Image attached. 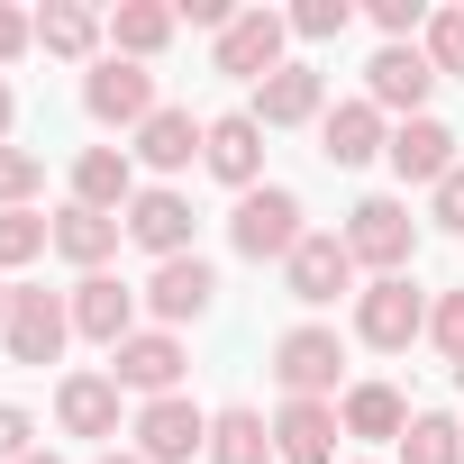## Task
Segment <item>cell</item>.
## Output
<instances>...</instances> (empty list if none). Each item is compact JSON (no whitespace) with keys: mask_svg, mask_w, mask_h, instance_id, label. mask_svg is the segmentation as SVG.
<instances>
[{"mask_svg":"<svg viewBox=\"0 0 464 464\" xmlns=\"http://www.w3.org/2000/svg\"><path fill=\"white\" fill-rule=\"evenodd\" d=\"M101 464H146V455H101Z\"/></svg>","mask_w":464,"mask_h":464,"instance_id":"cell-41","label":"cell"},{"mask_svg":"<svg viewBox=\"0 0 464 464\" xmlns=\"http://www.w3.org/2000/svg\"><path fill=\"white\" fill-rule=\"evenodd\" d=\"M55 246V227L37 218V209H0V274H10V265H37Z\"/></svg>","mask_w":464,"mask_h":464,"instance_id":"cell-29","label":"cell"},{"mask_svg":"<svg viewBox=\"0 0 464 464\" xmlns=\"http://www.w3.org/2000/svg\"><path fill=\"white\" fill-rule=\"evenodd\" d=\"M419 19H428V10H419V0H373V28H382L392 46H401V37H410Z\"/></svg>","mask_w":464,"mask_h":464,"instance_id":"cell-36","label":"cell"},{"mask_svg":"<svg viewBox=\"0 0 464 464\" xmlns=\"http://www.w3.org/2000/svg\"><path fill=\"white\" fill-rule=\"evenodd\" d=\"M200 146H209V128H200L191 110H155V119L137 128V164H155V173H182Z\"/></svg>","mask_w":464,"mask_h":464,"instance_id":"cell-24","label":"cell"},{"mask_svg":"<svg viewBox=\"0 0 464 464\" xmlns=\"http://www.w3.org/2000/svg\"><path fill=\"white\" fill-rule=\"evenodd\" d=\"M200 164H209L218 182L256 191V173H265V128H256V110H227V119H209V146H200Z\"/></svg>","mask_w":464,"mask_h":464,"instance_id":"cell-15","label":"cell"},{"mask_svg":"<svg viewBox=\"0 0 464 464\" xmlns=\"http://www.w3.org/2000/svg\"><path fill=\"white\" fill-rule=\"evenodd\" d=\"M337 410L328 401H283V419H274V455L283 464H337Z\"/></svg>","mask_w":464,"mask_h":464,"instance_id":"cell-18","label":"cell"},{"mask_svg":"<svg viewBox=\"0 0 464 464\" xmlns=\"http://www.w3.org/2000/svg\"><path fill=\"white\" fill-rule=\"evenodd\" d=\"M82 110H92L101 128H146L164 101H155V73H146V64H128V55H101V64L82 73Z\"/></svg>","mask_w":464,"mask_h":464,"instance_id":"cell-3","label":"cell"},{"mask_svg":"<svg viewBox=\"0 0 464 464\" xmlns=\"http://www.w3.org/2000/svg\"><path fill=\"white\" fill-rule=\"evenodd\" d=\"M283 283H292V301H301V310H328L337 292H355V256H346V237L310 227V237L292 246V265H283Z\"/></svg>","mask_w":464,"mask_h":464,"instance_id":"cell-9","label":"cell"},{"mask_svg":"<svg viewBox=\"0 0 464 464\" xmlns=\"http://www.w3.org/2000/svg\"><path fill=\"white\" fill-rule=\"evenodd\" d=\"M355 337L382 346V355H401L410 337H428V301L410 292V274H382V283L355 292Z\"/></svg>","mask_w":464,"mask_h":464,"instance_id":"cell-4","label":"cell"},{"mask_svg":"<svg viewBox=\"0 0 464 464\" xmlns=\"http://www.w3.org/2000/svg\"><path fill=\"white\" fill-rule=\"evenodd\" d=\"M28 46H37V19L28 10H0V64H19Z\"/></svg>","mask_w":464,"mask_h":464,"instance_id":"cell-35","label":"cell"},{"mask_svg":"<svg viewBox=\"0 0 464 464\" xmlns=\"http://www.w3.org/2000/svg\"><path fill=\"white\" fill-rule=\"evenodd\" d=\"M218 301V274L200 265V256H173V265H155V283H146V310L164 319V328H182V319H200Z\"/></svg>","mask_w":464,"mask_h":464,"instance_id":"cell-17","label":"cell"},{"mask_svg":"<svg viewBox=\"0 0 464 464\" xmlns=\"http://www.w3.org/2000/svg\"><path fill=\"white\" fill-rule=\"evenodd\" d=\"M428 337L446 346V364H464V283H455V292H446V301L428 310Z\"/></svg>","mask_w":464,"mask_h":464,"instance_id":"cell-33","label":"cell"},{"mask_svg":"<svg viewBox=\"0 0 464 464\" xmlns=\"http://www.w3.org/2000/svg\"><path fill=\"white\" fill-rule=\"evenodd\" d=\"M128 200H137V164H128V146H92V155H73V209H110V218H128Z\"/></svg>","mask_w":464,"mask_h":464,"instance_id":"cell-16","label":"cell"},{"mask_svg":"<svg viewBox=\"0 0 464 464\" xmlns=\"http://www.w3.org/2000/svg\"><path fill=\"white\" fill-rule=\"evenodd\" d=\"M137 301H146V292H128L119 274H82V283H73V337H92V346L119 355V346L137 337Z\"/></svg>","mask_w":464,"mask_h":464,"instance_id":"cell-10","label":"cell"},{"mask_svg":"<svg viewBox=\"0 0 464 464\" xmlns=\"http://www.w3.org/2000/svg\"><path fill=\"white\" fill-rule=\"evenodd\" d=\"M119 237H128V218H110V209H64V218H55V256L82 265V274H101V265L119 256Z\"/></svg>","mask_w":464,"mask_h":464,"instance_id":"cell-22","label":"cell"},{"mask_svg":"<svg viewBox=\"0 0 464 464\" xmlns=\"http://www.w3.org/2000/svg\"><path fill=\"white\" fill-rule=\"evenodd\" d=\"M455 392H464V364H455Z\"/></svg>","mask_w":464,"mask_h":464,"instance_id":"cell-42","label":"cell"},{"mask_svg":"<svg viewBox=\"0 0 464 464\" xmlns=\"http://www.w3.org/2000/svg\"><path fill=\"white\" fill-rule=\"evenodd\" d=\"M37 46H46V55H64V64H82V55L101 46V19H92V10H73V0H55V10H37Z\"/></svg>","mask_w":464,"mask_h":464,"instance_id":"cell-27","label":"cell"},{"mask_svg":"<svg viewBox=\"0 0 464 464\" xmlns=\"http://www.w3.org/2000/svg\"><path fill=\"white\" fill-rule=\"evenodd\" d=\"M382 155H392V173H401V182H428V191H437V182L455 173V128L419 110V119H401V128H392V146H382Z\"/></svg>","mask_w":464,"mask_h":464,"instance_id":"cell-13","label":"cell"},{"mask_svg":"<svg viewBox=\"0 0 464 464\" xmlns=\"http://www.w3.org/2000/svg\"><path fill=\"white\" fill-rule=\"evenodd\" d=\"M401 464H464V428H455L446 410H419V419L401 428Z\"/></svg>","mask_w":464,"mask_h":464,"instance_id":"cell-28","label":"cell"},{"mask_svg":"<svg viewBox=\"0 0 464 464\" xmlns=\"http://www.w3.org/2000/svg\"><path fill=\"white\" fill-rule=\"evenodd\" d=\"M37 191H46V164L28 146H0V209H28Z\"/></svg>","mask_w":464,"mask_h":464,"instance_id":"cell-30","label":"cell"},{"mask_svg":"<svg viewBox=\"0 0 464 464\" xmlns=\"http://www.w3.org/2000/svg\"><path fill=\"white\" fill-rule=\"evenodd\" d=\"M437 92V64H428V46H382L373 64H364V101L373 110H401V119H419V101Z\"/></svg>","mask_w":464,"mask_h":464,"instance_id":"cell-11","label":"cell"},{"mask_svg":"<svg viewBox=\"0 0 464 464\" xmlns=\"http://www.w3.org/2000/svg\"><path fill=\"white\" fill-rule=\"evenodd\" d=\"M428 64L437 73H464V10H437L428 19Z\"/></svg>","mask_w":464,"mask_h":464,"instance_id":"cell-32","label":"cell"},{"mask_svg":"<svg viewBox=\"0 0 464 464\" xmlns=\"http://www.w3.org/2000/svg\"><path fill=\"white\" fill-rule=\"evenodd\" d=\"M55 419H64V437H119V382L110 373H64Z\"/></svg>","mask_w":464,"mask_h":464,"instance_id":"cell-20","label":"cell"},{"mask_svg":"<svg viewBox=\"0 0 464 464\" xmlns=\"http://www.w3.org/2000/svg\"><path fill=\"white\" fill-rule=\"evenodd\" d=\"M346 19H355V0H301V10H292V37H346Z\"/></svg>","mask_w":464,"mask_h":464,"instance_id":"cell-31","label":"cell"},{"mask_svg":"<svg viewBox=\"0 0 464 464\" xmlns=\"http://www.w3.org/2000/svg\"><path fill=\"white\" fill-rule=\"evenodd\" d=\"M19 464H64V455H19Z\"/></svg>","mask_w":464,"mask_h":464,"instance_id":"cell-40","label":"cell"},{"mask_svg":"<svg viewBox=\"0 0 464 464\" xmlns=\"http://www.w3.org/2000/svg\"><path fill=\"white\" fill-rule=\"evenodd\" d=\"M437 227H446V237H464V164L437 182Z\"/></svg>","mask_w":464,"mask_h":464,"instance_id":"cell-37","label":"cell"},{"mask_svg":"<svg viewBox=\"0 0 464 464\" xmlns=\"http://www.w3.org/2000/svg\"><path fill=\"white\" fill-rule=\"evenodd\" d=\"M10 119H19V101H10V82H0V146H10Z\"/></svg>","mask_w":464,"mask_h":464,"instance_id":"cell-38","label":"cell"},{"mask_svg":"<svg viewBox=\"0 0 464 464\" xmlns=\"http://www.w3.org/2000/svg\"><path fill=\"white\" fill-rule=\"evenodd\" d=\"M173 28H182V10H164V0H119V10H110V46H119L128 64L164 55V46H173Z\"/></svg>","mask_w":464,"mask_h":464,"instance_id":"cell-23","label":"cell"},{"mask_svg":"<svg viewBox=\"0 0 464 464\" xmlns=\"http://www.w3.org/2000/svg\"><path fill=\"white\" fill-rule=\"evenodd\" d=\"M64 337H73V301H55V292H10V328H0V346H10V364H55L64 355Z\"/></svg>","mask_w":464,"mask_h":464,"instance_id":"cell-6","label":"cell"},{"mask_svg":"<svg viewBox=\"0 0 464 464\" xmlns=\"http://www.w3.org/2000/svg\"><path fill=\"white\" fill-rule=\"evenodd\" d=\"M382 146H392V128H382L373 101H337V110L319 119V155H328V164H373Z\"/></svg>","mask_w":464,"mask_h":464,"instance_id":"cell-19","label":"cell"},{"mask_svg":"<svg viewBox=\"0 0 464 464\" xmlns=\"http://www.w3.org/2000/svg\"><path fill=\"white\" fill-rule=\"evenodd\" d=\"M110 382H119V392H146V401H164V392L182 382V337H173V328H137V337L110 355Z\"/></svg>","mask_w":464,"mask_h":464,"instance_id":"cell-12","label":"cell"},{"mask_svg":"<svg viewBox=\"0 0 464 464\" xmlns=\"http://www.w3.org/2000/svg\"><path fill=\"white\" fill-rule=\"evenodd\" d=\"M346 256L373 265V283H382V274H410V256H419V218H410V200H392V191L355 200V209H346Z\"/></svg>","mask_w":464,"mask_h":464,"instance_id":"cell-1","label":"cell"},{"mask_svg":"<svg viewBox=\"0 0 464 464\" xmlns=\"http://www.w3.org/2000/svg\"><path fill=\"white\" fill-rule=\"evenodd\" d=\"M310 237L301 227V200L283 191V182H256V191H237V218H227V246H237L246 265H265V256H283L292 265V246Z\"/></svg>","mask_w":464,"mask_h":464,"instance_id":"cell-2","label":"cell"},{"mask_svg":"<svg viewBox=\"0 0 464 464\" xmlns=\"http://www.w3.org/2000/svg\"><path fill=\"white\" fill-rule=\"evenodd\" d=\"M128 237H137L155 265L191 256V200H182V191H164V182H155V191H137V200H128Z\"/></svg>","mask_w":464,"mask_h":464,"instance_id":"cell-14","label":"cell"},{"mask_svg":"<svg viewBox=\"0 0 464 464\" xmlns=\"http://www.w3.org/2000/svg\"><path fill=\"white\" fill-rule=\"evenodd\" d=\"M28 437H37V419H28L19 401H0V464H19V455H37Z\"/></svg>","mask_w":464,"mask_h":464,"instance_id":"cell-34","label":"cell"},{"mask_svg":"<svg viewBox=\"0 0 464 464\" xmlns=\"http://www.w3.org/2000/svg\"><path fill=\"white\" fill-rule=\"evenodd\" d=\"M200 446H209V410H200V401L164 392V401L137 410V455H146V464H191Z\"/></svg>","mask_w":464,"mask_h":464,"instance_id":"cell-8","label":"cell"},{"mask_svg":"<svg viewBox=\"0 0 464 464\" xmlns=\"http://www.w3.org/2000/svg\"><path fill=\"white\" fill-rule=\"evenodd\" d=\"M283 46H292V19H274V10H237V19L218 28V73L274 82V73H283Z\"/></svg>","mask_w":464,"mask_h":464,"instance_id":"cell-7","label":"cell"},{"mask_svg":"<svg viewBox=\"0 0 464 464\" xmlns=\"http://www.w3.org/2000/svg\"><path fill=\"white\" fill-rule=\"evenodd\" d=\"M0 328H10V283H0Z\"/></svg>","mask_w":464,"mask_h":464,"instance_id":"cell-39","label":"cell"},{"mask_svg":"<svg viewBox=\"0 0 464 464\" xmlns=\"http://www.w3.org/2000/svg\"><path fill=\"white\" fill-rule=\"evenodd\" d=\"M319 101H328V82L310 64H283L274 82H256V128H310Z\"/></svg>","mask_w":464,"mask_h":464,"instance_id":"cell-21","label":"cell"},{"mask_svg":"<svg viewBox=\"0 0 464 464\" xmlns=\"http://www.w3.org/2000/svg\"><path fill=\"white\" fill-rule=\"evenodd\" d=\"M337 428H346V437H401V428H410V401H401L392 382H355V392L337 401Z\"/></svg>","mask_w":464,"mask_h":464,"instance_id":"cell-25","label":"cell"},{"mask_svg":"<svg viewBox=\"0 0 464 464\" xmlns=\"http://www.w3.org/2000/svg\"><path fill=\"white\" fill-rule=\"evenodd\" d=\"M265 455H274L265 410H218L209 419V464H265Z\"/></svg>","mask_w":464,"mask_h":464,"instance_id":"cell-26","label":"cell"},{"mask_svg":"<svg viewBox=\"0 0 464 464\" xmlns=\"http://www.w3.org/2000/svg\"><path fill=\"white\" fill-rule=\"evenodd\" d=\"M274 373H283L292 401H328L337 373H346V337L337 328H283L274 337Z\"/></svg>","mask_w":464,"mask_h":464,"instance_id":"cell-5","label":"cell"}]
</instances>
